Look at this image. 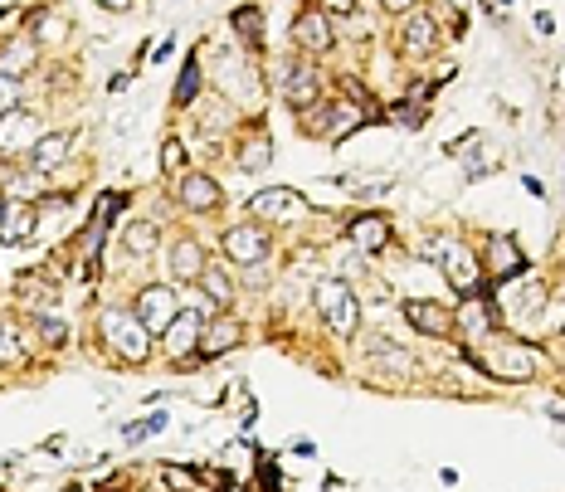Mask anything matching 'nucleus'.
I'll use <instances>...</instances> for the list:
<instances>
[{"instance_id":"1","label":"nucleus","mask_w":565,"mask_h":492,"mask_svg":"<svg viewBox=\"0 0 565 492\" xmlns=\"http://www.w3.org/2000/svg\"><path fill=\"white\" fill-rule=\"evenodd\" d=\"M478 366L497 380H512V385H527L541 371V351L527 346V341H512V337H488L483 351H478Z\"/></svg>"},{"instance_id":"2","label":"nucleus","mask_w":565,"mask_h":492,"mask_svg":"<svg viewBox=\"0 0 565 492\" xmlns=\"http://www.w3.org/2000/svg\"><path fill=\"white\" fill-rule=\"evenodd\" d=\"M103 341L113 346L117 361H127V366H147L151 332L142 327L137 312H127V307H108V312H103Z\"/></svg>"},{"instance_id":"3","label":"nucleus","mask_w":565,"mask_h":492,"mask_svg":"<svg viewBox=\"0 0 565 492\" xmlns=\"http://www.w3.org/2000/svg\"><path fill=\"white\" fill-rule=\"evenodd\" d=\"M434 264L444 268V278H449V288L458 298H483L488 288V278H483V264H478V254L468 249V244H458V239H444L439 249H434Z\"/></svg>"},{"instance_id":"4","label":"nucleus","mask_w":565,"mask_h":492,"mask_svg":"<svg viewBox=\"0 0 565 492\" xmlns=\"http://www.w3.org/2000/svg\"><path fill=\"white\" fill-rule=\"evenodd\" d=\"M317 312H322L332 337H356V327H361V303H356V293L341 278H322L317 283Z\"/></svg>"},{"instance_id":"5","label":"nucleus","mask_w":565,"mask_h":492,"mask_svg":"<svg viewBox=\"0 0 565 492\" xmlns=\"http://www.w3.org/2000/svg\"><path fill=\"white\" fill-rule=\"evenodd\" d=\"M497 327H502V317H497V307L488 303V293H483V298H463V303L453 307V332H463L473 346H483L488 337H497Z\"/></svg>"},{"instance_id":"6","label":"nucleus","mask_w":565,"mask_h":492,"mask_svg":"<svg viewBox=\"0 0 565 492\" xmlns=\"http://www.w3.org/2000/svg\"><path fill=\"white\" fill-rule=\"evenodd\" d=\"M39 137H44V122L30 108H15V113L0 117V156H30Z\"/></svg>"},{"instance_id":"7","label":"nucleus","mask_w":565,"mask_h":492,"mask_svg":"<svg viewBox=\"0 0 565 492\" xmlns=\"http://www.w3.org/2000/svg\"><path fill=\"white\" fill-rule=\"evenodd\" d=\"M273 249V234L264 225H234L225 229V254L229 264H244V268H259Z\"/></svg>"},{"instance_id":"8","label":"nucleus","mask_w":565,"mask_h":492,"mask_svg":"<svg viewBox=\"0 0 565 492\" xmlns=\"http://www.w3.org/2000/svg\"><path fill=\"white\" fill-rule=\"evenodd\" d=\"M137 317H142V327L147 332H166L171 322H176V312H181V303H176V288H166V283H147L142 293H137V307H132Z\"/></svg>"},{"instance_id":"9","label":"nucleus","mask_w":565,"mask_h":492,"mask_svg":"<svg viewBox=\"0 0 565 492\" xmlns=\"http://www.w3.org/2000/svg\"><path fill=\"white\" fill-rule=\"evenodd\" d=\"M346 234H351V244H356L361 254H385L390 239H395V220H390L385 210H361V215L346 225Z\"/></svg>"},{"instance_id":"10","label":"nucleus","mask_w":565,"mask_h":492,"mask_svg":"<svg viewBox=\"0 0 565 492\" xmlns=\"http://www.w3.org/2000/svg\"><path fill=\"white\" fill-rule=\"evenodd\" d=\"M483 268H488V283H507V278H517L527 268V254L517 249L512 234H492L488 249H483Z\"/></svg>"},{"instance_id":"11","label":"nucleus","mask_w":565,"mask_h":492,"mask_svg":"<svg viewBox=\"0 0 565 492\" xmlns=\"http://www.w3.org/2000/svg\"><path fill=\"white\" fill-rule=\"evenodd\" d=\"M322 98V74L312 69V64H283V103L302 113V108H312Z\"/></svg>"},{"instance_id":"12","label":"nucleus","mask_w":565,"mask_h":492,"mask_svg":"<svg viewBox=\"0 0 565 492\" xmlns=\"http://www.w3.org/2000/svg\"><path fill=\"white\" fill-rule=\"evenodd\" d=\"M249 215L254 220H302L307 215V200H302L298 190H259L254 200H249Z\"/></svg>"},{"instance_id":"13","label":"nucleus","mask_w":565,"mask_h":492,"mask_svg":"<svg viewBox=\"0 0 565 492\" xmlns=\"http://www.w3.org/2000/svg\"><path fill=\"white\" fill-rule=\"evenodd\" d=\"M293 44L307 49V54H327L332 49V20L322 5H307L298 20H293Z\"/></svg>"},{"instance_id":"14","label":"nucleus","mask_w":565,"mask_h":492,"mask_svg":"<svg viewBox=\"0 0 565 492\" xmlns=\"http://www.w3.org/2000/svg\"><path fill=\"white\" fill-rule=\"evenodd\" d=\"M400 312H405V322L415 327L419 337H449V332H453V307L424 303V298H405Z\"/></svg>"},{"instance_id":"15","label":"nucleus","mask_w":565,"mask_h":492,"mask_svg":"<svg viewBox=\"0 0 565 492\" xmlns=\"http://www.w3.org/2000/svg\"><path fill=\"white\" fill-rule=\"evenodd\" d=\"M220 93H225L229 103H259L264 83H259L254 69H239V54H225L220 59Z\"/></svg>"},{"instance_id":"16","label":"nucleus","mask_w":565,"mask_h":492,"mask_svg":"<svg viewBox=\"0 0 565 492\" xmlns=\"http://www.w3.org/2000/svg\"><path fill=\"white\" fill-rule=\"evenodd\" d=\"M200 317H205L200 307L176 312V322L161 332V346H166V356H171V361H181V356H190V351H200V327H205Z\"/></svg>"},{"instance_id":"17","label":"nucleus","mask_w":565,"mask_h":492,"mask_svg":"<svg viewBox=\"0 0 565 492\" xmlns=\"http://www.w3.org/2000/svg\"><path fill=\"white\" fill-rule=\"evenodd\" d=\"M220 186H215V176H205V171H186L181 176V205H186L190 215H215L220 210Z\"/></svg>"},{"instance_id":"18","label":"nucleus","mask_w":565,"mask_h":492,"mask_svg":"<svg viewBox=\"0 0 565 492\" xmlns=\"http://www.w3.org/2000/svg\"><path fill=\"white\" fill-rule=\"evenodd\" d=\"M434 44H439V20H434L429 10H415V15L405 20V30H400V49H405L410 59H429Z\"/></svg>"},{"instance_id":"19","label":"nucleus","mask_w":565,"mask_h":492,"mask_svg":"<svg viewBox=\"0 0 565 492\" xmlns=\"http://www.w3.org/2000/svg\"><path fill=\"white\" fill-rule=\"evenodd\" d=\"M244 341V322H234V317H215V322H205V332H200V361H215V356H225Z\"/></svg>"},{"instance_id":"20","label":"nucleus","mask_w":565,"mask_h":492,"mask_svg":"<svg viewBox=\"0 0 565 492\" xmlns=\"http://www.w3.org/2000/svg\"><path fill=\"white\" fill-rule=\"evenodd\" d=\"M78 132H44L35 142V152H30V171L35 176H49V171H59L64 166V156L74 152Z\"/></svg>"},{"instance_id":"21","label":"nucleus","mask_w":565,"mask_h":492,"mask_svg":"<svg viewBox=\"0 0 565 492\" xmlns=\"http://www.w3.org/2000/svg\"><path fill=\"white\" fill-rule=\"evenodd\" d=\"M35 229H39L35 205H25V200H5V205H0V239H5V244H25Z\"/></svg>"},{"instance_id":"22","label":"nucleus","mask_w":565,"mask_h":492,"mask_svg":"<svg viewBox=\"0 0 565 492\" xmlns=\"http://www.w3.org/2000/svg\"><path fill=\"white\" fill-rule=\"evenodd\" d=\"M268 166H273V137H268L264 127H249L244 142H239V171L244 176H259Z\"/></svg>"},{"instance_id":"23","label":"nucleus","mask_w":565,"mask_h":492,"mask_svg":"<svg viewBox=\"0 0 565 492\" xmlns=\"http://www.w3.org/2000/svg\"><path fill=\"white\" fill-rule=\"evenodd\" d=\"M35 59H39L35 35H20V39H5V44H0V69H5V74L25 78L35 69Z\"/></svg>"},{"instance_id":"24","label":"nucleus","mask_w":565,"mask_h":492,"mask_svg":"<svg viewBox=\"0 0 565 492\" xmlns=\"http://www.w3.org/2000/svg\"><path fill=\"white\" fill-rule=\"evenodd\" d=\"M229 25H234V35L244 39L249 54H264V10L259 5H234Z\"/></svg>"},{"instance_id":"25","label":"nucleus","mask_w":565,"mask_h":492,"mask_svg":"<svg viewBox=\"0 0 565 492\" xmlns=\"http://www.w3.org/2000/svg\"><path fill=\"white\" fill-rule=\"evenodd\" d=\"M205 249L195 244V239H181L176 249H171V278H181V283H200V273H205Z\"/></svg>"},{"instance_id":"26","label":"nucleus","mask_w":565,"mask_h":492,"mask_svg":"<svg viewBox=\"0 0 565 492\" xmlns=\"http://www.w3.org/2000/svg\"><path fill=\"white\" fill-rule=\"evenodd\" d=\"M122 244L132 249V259H151V254H156V244H161V229L151 225V220H137V225L122 229Z\"/></svg>"},{"instance_id":"27","label":"nucleus","mask_w":565,"mask_h":492,"mask_svg":"<svg viewBox=\"0 0 565 492\" xmlns=\"http://www.w3.org/2000/svg\"><path fill=\"white\" fill-rule=\"evenodd\" d=\"M200 293H205L215 307L234 303V283H229V273L220 264H205V273H200Z\"/></svg>"},{"instance_id":"28","label":"nucleus","mask_w":565,"mask_h":492,"mask_svg":"<svg viewBox=\"0 0 565 492\" xmlns=\"http://www.w3.org/2000/svg\"><path fill=\"white\" fill-rule=\"evenodd\" d=\"M10 366H25V341L10 322H0V371H10Z\"/></svg>"},{"instance_id":"29","label":"nucleus","mask_w":565,"mask_h":492,"mask_svg":"<svg viewBox=\"0 0 565 492\" xmlns=\"http://www.w3.org/2000/svg\"><path fill=\"white\" fill-rule=\"evenodd\" d=\"M200 98V59H186V69L176 78V108H190Z\"/></svg>"},{"instance_id":"30","label":"nucleus","mask_w":565,"mask_h":492,"mask_svg":"<svg viewBox=\"0 0 565 492\" xmlns=\"http://www.w3.org/2000/svg\"><path fill=\"white\" fill-rule=\"evenodd\" d=\"M20 98H25L20 78H15V74H5V69H0V117H5V113H15V108H20Z\"/></svg>"},{"instance_id":"31","label":"nucleus","mask_w":565,"mask_h":492,"mask_svg":"<svg viewBox=\"0 0 565 492\" xmlns=\"http://www.w3.org/2000/svg\"><path fill=\"white\" fill-rule=\"evenodd\" d=\"M161 478H166V488H171V492H195V483H200V478H195V468H181V463H166V468H161Z\"/></svg>"},{"instance_id":"32","label":"nucleus","mask_w":565,"mask_h":492,"mask_svg":"<svg viewBox=\"0 0 565 492\" xmlns=\"http://www.w3.org/2000/svg\"><path fill=\"white\" fill-rule=\"evenodd\" d=\"M161 171H186V147H181L176 137L161 142Z\"/></svg>"},{"instance_id":"33","label":"nucleus","mask_w":565,"mask_h":492,"mask_svg":"<svg viewBox=\"0 0 565 492\" xmlns=\"http://www.w3.org/2000/svg\"><path fill=\"white\" fill-rule=\"evenodd\" d=\"M35 327H39V337L49 341V346H64V337H69V332H64V322H59V317H49V312L39 317Z\"/></svg>"},{"instance_id":"34","label":"nucleus","mask_w":565,"mask_h":492,"mask_svg":"<svg viewBox=\"0 0 565 492\" xmlns=\"http://www.w3.org/2000/svg\"><path fill=\"white\" fill-rule=\"evenodd\" d=\"M64 205H74V190H54V195H44L35 210L39 215H64Z\"/></svg>"},{"instance_id":"35","label":"nucleus","mask_w":565,"mask_h":492,"mask_svg":"<svg viewBox=\"0 0 565 492\" xmlns=\"http://www.w3.org/2000/svg\"><path fill=\"white\" fill-rule=\"evenodd\" d=\"M356 5H361V0H322L327 15H356Z\"/></svg>"},{"instance_id":"36","label":"nucleus","mask_w":565,"mask_h":492,"mask_svg":"<svg viewBox=\"0 0 565 492\" xmlns=\"http://www.w3.org/2000/svg\"><path fill=\"white\" fill-rule=\"evenodd\" d=\"M385 15H400V10H415V0H380Z\"/></svg>"},{"instance_id":"37","label":"nucleus","mask_w":565,"mask_h":492,"mask_svg":"<svg viewBox=\"0 0 565 492\" xmlns=\"http://www.w3.org/2000/svg\"><path fill=\"white\" fill-rule=\"evenodd\" d=\"M98 5H103V10H127L132 0H98Z\"/></svg>"},{"instance_id":"38","label":"nucleus","mask_w":565,"mask_h":492,"mask_svg":"<svg viewBox=\"0 0 565 492\" xmlns=\"http://www.w3.org/2000/svg\"><path fill=\"white\" fill-rule=\"evenodd\" d=\"M64 492H88V488H64Z\"/></svg>"},{"instance_id":"39","label":"nucleus","mask_w":565,"mask_h":492,"mask_svg":"<svg viewBox=\"0 0 565 492\" xmlns=\"http://www.w3.org/2000/svg\"><path fill=\"white\" fill-rule=\"evenodd\" d=\"M453 5H463V0H453Z\"/></svg>"}]
</instances>
